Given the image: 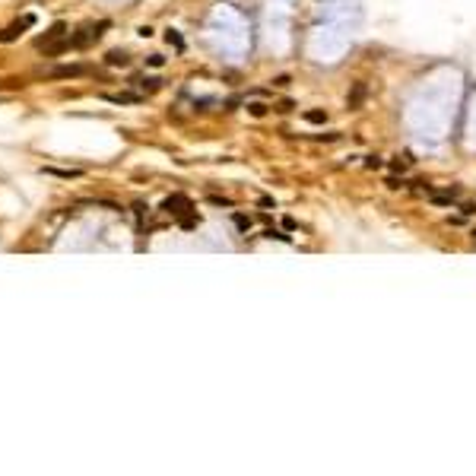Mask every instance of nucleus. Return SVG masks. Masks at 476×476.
Masks as SVG:
<instances>
[{
	"mask_svg": "<svg viewBox=\"0 0 476 476\" xmlns=\"http://www.w3.org/2000/svg\"><path fill=\"white\" fill-rule=\"evenodd\" d=\"M108 19H102V22H89V25H83L76 35H70V45L73 48H89L92 41H99L102 35H105V29H108Z\"/></svg>",
	"mask_w": 476,
	"mask_h": 476,
	"instance_id": "1",
	"label": "nucleus"
},
{
	"mask_svg": "<svg viewBox=\"0 0 476 476\" xmlns=\"http://www.w3.org/2000/svg\"><path fill=\"white\" fill-rule=\"evenodd\" d=\"M190 210H194V203L187 200L184 194H171V197H165V200H162V213H168V216H187Z\"/></svg>",
	"mask_w": 476,
	"mask_h": 476,
	"instance_id": "2",
	"label": "nucleus"
},
{
	"mask_svg": "<svg viewBox=\"0 0 476 476\" xmlns=\"http://www.w3.org/2000/svg\"><path fill=\"white\" fill-rule=\"evenodd\" d=\"M32 25H35V16L29 13V16H22L19 22H13V25H6V29H0V41H3V45H10V41H16L25 29H32Z\"/></svg>",
	"mask_w": 476,
	"mask_h": 476,
	"instance_id": "3",
	"label": "nucleus"
},
{
	"mask_svg": "<svg viewBox=\"0 0 476 476\" xmlns=\"http://www.w3.org/2000/svg\"><path fill=\"white\" fill-rule=\"evenodd\" d=\"M92 70L86 64H60V67H54L51 70V76L54 80H80V76H89Z\"/></svg>",
	"mask_w": 476,
	"mask_h": 476,
	"instance_id": "4",
	"label": "nucleus"
},
{
	"mask_svg": "<svg viewBox=\"0 0 476 476\" xmlns=\"http://www.w3.org/2000/svg\"><path fill=\"white\" fill-rule=\"evenodd\" d=\"M102 99L111 102V105H140L143 95H137V92H105Z\"/></svg>",
	"mask_w": 476,
	"mask_h": 476,
	"instance_id": "5",
	"label": "nucleus"
},
{
	"mask_svg": "<svg viewBox=\"0 0 476 476\" xmlns=\"http://www.w3.org/2000/svg\"><path fill=\"white\" fill-rule=\"evenodd\" d=\"M64 32H67V25H64V22H54V25H51V29L45 32V35H41V38L35 41V48H38V51H41V48H48V45H51V41H57V38H64Z\"/></svg>",
	"mask_w": 476,
	"mask_h": 476,
	"instance_id": "6",
	"label": "nucleus"
},
{
	"mask_svg": "<svg viewBox=\"0 0 476 476\" xmlns=\"http://www.w3.org/2000/svg\"><path fill=\"white\" fill-rule=\"evenodd\" d=\"M105 64L108 67H127V64H131V57H127V51H108Z\"/></svg>",
	"mask_w": 476,
	"mask_h": 476,
	"instance_id": "7",
	"label": "nucleus"
},
{
	"mask_svg": "<svg viewBox=\"0 0 476 476\" xmlns=\"http://www.w3.org/2000/svg\"><path fill=\"white\" fill-rule=\"evenodd\" d=\"M362 99H365V83H356V86H352V95L346 99V105H349V108H359Z\"/></svg>",
	"mask_w": 476,
	"mask_h": 476,
	"instance_id": "8",
	"label": "nucleus"
},
{
	"mask_svg": "<svg viewBox=\"0 0 476 476\" xmlns=\"http://www.w3.org/2000/svg\"><path fill=\"white\" fill-rule=\"evenodd\" d=\"M41 171H45V175H54V178H80V175H83L80 168H70V171H67V168H48V165L41 168Z\"/></svg>",
	"mask_w": 476,
	"mask_h": 476,
	"instance_id": "9",
	"label": "nucleus"
},
{
	"mask_svg": "<svg viewBox=\"0 0 476 476\" xmlns=\"http://www.w3.org/2000/svg\"><path fill=\"white\" fill-rule=\"evenodd\" d=\"M137 86H140L143 92H156V89H162V80H156V76H143V80H137Z\"/></svg>",
	"mask_w": 476,
	"mask_h": 476,
	"instance_id": "10",
	"label": "nucleus"
},
{
	"mask_svg": "<svg viewBox=\"0 0 476 476\" xmlns=\"http://www.w3.org/2000/svg\"><path fill=\"white\" fill-rule=\"evenodd\" d=\"M200 226V216H197L194 210H190L187 216H181V229H197Z\"/></svg>",
	"mask_w": 476,
	"mask_h": 476,
	"instance_id": "11",
	"label": "nucleus"
},
{
	"mask_svg": "<svg viewBox=\"0 0 476 476\" xmlns=\"http://www.w3.org/2000/svg\"><path fill=\"white\" fill-rule=\"evenodd\" d=\"M165 41H168V45H175L178 51H184V41H181L178 32H171V29H168V32H165Z\"/></svg>",
	"mask_w": 476,
	"mask_h": 476,
	"instance_id": "12",
	"label": "nucleus"
},
{
	"mask_svg": "<svg viewBox=\"0 0 476 476\" xmlns=\"http://www.w3.org/2000/svg\"><path fill=\"white\" fill-rule=\"evenodd\" d=\"M305 121H311V124H324V121H327V111H308Z\"/></svg>",
	"mask_w": 476,
	"mask_h": 476,
	"instance_id": "13",
	"label": "nucleus"
},
{
	"mask_svg": "<svg viewBox=\"0 0 476 476\" xmlns=\"http://www.w3.org/2000/svg\"><path fill=\"white\" fill-rule=\"evenodd\" d=\"M232 219H235V226H238L241 232H245V229H251V216H245V213H235Z\"/></svg>",
	"mask_w": 476,
	"mask_h": 476,
	"instance_id": "14",
	"label": "nucleus"
},
{
	"mask_svg": "<svg viewBox=\"0 0 476 476\" xmlns=\"http://www.w3.org/2000/svg\"><path fill=\"white\" fill-rule=\"evenodd\" d=\"M264 238H276V241H289V235L280 229H264Z\"/></svg>",
	"mask_w": 476,
	"mask_h": 476,
	"instance_id": "15",
	"label": "nucleus"
},
{
	"mask_svg": "<svg viewBox=\"0 0 476 476\" xmlns=\"http://www.w3.org/2000/svg\"><path fill=\"white\" fill-rule=\"evenodd\" d=\"M146 64H150V67H162V64H165V57H162V54H150V57H146Z\"/></svg>",
	"mask_w": 476,
	"mask_h": 476,
	"instance_id": "16",
	"label": "nucleus"
},
{
	"mask_svg": "<svg viewBox=\"0 0 476 476\" xmlns=\"http://www.w3.org/2000/svg\"><path fill=\"white\" fill-rule=\"evenodd\" d=\"M251 115H257V118H261V115H267V105H261V102H254V105H251Z\"/></svg>",
	"mask_w": 476,
	"mask_h": 476,
	"instance_id": "17",
	"label": "nucleus"
},
{
	"mask_svg": "<svg viewBox=\"0 0 476 476\" xmlns=\"http://www.w3.org/2000/svg\"><path fill=\"white\" fill-rule=\"evenodd\" d=\"M146 210H150V206H143V203H134V213H137V219L143 222V216H146Z\"/></svg>",
	"mask_w": 476,
	"mask_h": 476,
	"instance_id": "18",
	"label": "nucleus"
}]
</instances>
